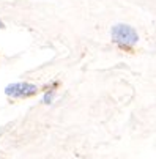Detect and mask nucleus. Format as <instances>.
Masks as SVG:
<instances>
[{"instance_id": "obj_1", "label": "nucleus", "mask_w": 156, "mask_h": 159, "mask_svg": "<svg viewBox=\"0 0 156 159\" xmlns=\"http://www.w3.org/2000/svg\"><path fill=\"white\" fill-rule=\"evenodd\" d=\"M110 35H112L114 43H117L120 48H123L126 51H129L139 41L137 32L132 29V27L126 25V24H117V25H114L112 30H110Z\"/></svg>"}, {"instance_id": "obj_2", "label": "nucleus", "mask_w": 156, "mask_h": 159, "mask_svg": "<svg viewBox=\"0 0 156 159\" xmlns=\"http://www.w3.org/2000/svg\"><path fill=\"white\" fill-rule=\"evenodd\" d=\"M5 93L11 98H30L38 93V87L29 82H16L5 88Z\"/></svg>"}, {"instance_id": "obj_3", "label": "nucleus", "mask_w": 156, "mask_h": 159, "mask_svg": "<svg viewBox=\"0 0 156 159\" xmlns=\"http://www.w3.org/2000/svg\"><path fill=\"white\" fill-rule=\"evenodd\" d=\"M54 96H55V88L48 90V92L44 93V96H43V102H44V104H51V102L54 101Z\"/></svg>"}, {"instance_id": "obj_4", "label": "nucleus", "mask_w": 156, "mask_h": 159, "mask_svg": "<svg viewBox=\"0 0 156 159\" xmlns=\"http://www.w3.org/2000/svg\"><path fill=\"white\" fill-rule=\"evenodd\" d=\"M0 29H5V25H3V22L0 20Z\"/></svg>"}]
</instances>
